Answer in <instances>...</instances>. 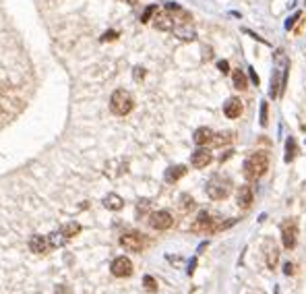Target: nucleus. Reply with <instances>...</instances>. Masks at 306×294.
Returning a JSON list of instances; mask_svg holds the SVG:
<instances>
[{
  "label": "nucleus",
  "mask_w": 306,
  "mask_h": 294,
  "mask_svg": "<svg viewBox=\"0 0 306 294\" xmlns=\"http://www.w3.org/2000/svg\"><path fill=\"white\" fill-rule=\"evenodd\" d=\"M248 73H250V79H252V81H255V83H257V85H259V77H257V75H255V73H252V71H248Z\"/></svg>",
  "instance_id": "473e14b6"
},
{
  "label": "nucleus",
  "mask_w": 306,
  "mask_h": 294,
  "mask_svg": "<svg viewBox=\"0 0 306 294\" xmlns=\"http://www.w3.org/2000/svg\"><path fill=\"white\" fill-rule=\"evenodd\" d=\"M29 249L33 251V253H46L48 249H52L50 238L48 236H41V234H36V236L29 240Z\"/></svg>",
  "instance_id": "f8f14e48"
},
{
  "label": "nucleus",
  "mask_w": 306,
  "mask_h": 294,
  "mask_svg": "<svg viewBox=\"0 0 306 294\" xmlns=\"http://www.w3.org/2000/svg\"><path fill=\"white\" fill-rule=\"evenodd\" d=\"M205 193L209 195V199H213V201H222V199L230 197V193H232V180L228 176L215 174L213 178H209Z\"/></svg>",
  "instance_id": "f03ea898"
},
{
  "label": "nucleus",
  "mask_w": 306,
  "mask_h": 294,
  "mask_svg": "<svg viewBox=\"0 0 306 294\" xmlns=\"http://www.w3.org/2000/svg\"><path fill=\"white\" fill-rule=\"evenodd\" d=\"M103 207H106V210H110V211H120L122 207H124V201H122L120 195L110 193V195L103 197Z\"/></svg>",
  "instance_id": "ddd939ff"
},
{
  "label": "nucleus",
  "mask_w": 306,
  "mask_h": 294,
  "mask_svg": "<svg viewBox=\"0 0 306 294\" xmlns=\"http://www.w3.org/2000/svg\"><path fill=\"white\" fill-rule=\"evenodd\" d=\"M155 13H157V6H147L145 13H143V17H141V21H143V23H149V19H153Z\"/></svg>",
  "instance_id": "a878e982"
},
{
  "label": "nucleus",
  "mask_w": 306,
  "mask_h": 294,
  "mask_svg": "<svg viewBox=\"0 0 306 294\" xmlns=\"http://www.w3.org/2000/svg\"><path fill=\"white\" fill-rule=\"evenodd\" d=\"M114 38H116V33H114V31H108L106 36H103V40H114Z\"/></svg>",
  "instance_id": "2f4dec72"
},
{
  "label": "nucleus",
  "mask_w": 306,
  "mask_h": 294,
  "mask_svg": "<svg viewBox=\"0 0 306 294\" xmlns=\"http://www.w3.org/2000/svg\"><path fill=\"white\" fill-rule=\"evenodd\" d=\"M261 125L263 126L269 125V106H267V102L261 104Z\"/></svg>",
  "instance_id": "393cba45"
},
{
  "label": "nucleus",
  "mask_w": 306,
  "mask_h": 294,
  "mask_svg": "<svg viewBox=\"0 0 306 294\" xmlns=\"http://www.w3.org/2000/svg\"><path fill=\"white\" fill-rule=\"evenodd\" d=\"M79 232H81V224H79V222H71V224H66V226L62 228V234H64L66 238L79 234Z\"/></svg>",
  "instance_id": "5701e85b"
},
{
  "label": "nucleus",
  "mask_w": 306,
  "mask_h": 294,
  "mask_svg": "<svg viewBox=\"0 0 306 294\" xmlns=\"http://www.w3.org/2000/svg\"><path fill=\"white\" fill-rule=\"evenodd\" d=\"M265 259H267V265L269 267H275L277 265L279 249L275 247V243H271V240H265Z\"/></svg>",
  "instance_id": "4468645a"
},
{
  "label": "nucleus",
  "mask_w": 306,
  "mask_h": 294,
  "mask_svg": "<svg viewBox=\"0 0 306 294\" xmlns=\"http://www.w3.org/2000/svg\"><path fill=\"white\" fill-rule=\"evenodd\" d=\"M178 207H180V211L182 213H188L192 207H195V199H192L190 195H180V201H178Z\"/></svg>",
  "instance_id": "412c9836"
},
{
  "label": "nucleus",
  "mask_w": 306,
  "mask_h": 294,
  "mask_svg": "<svg viewBox=\"0 0 306 294\" xmlns=\"http://www.w3.org/2000/svg\"><path fill=\"white\" fill-rule=\"evenodd\" d=\"M186 174V166H172L165 170V183H176V180H180L182 176Z\"/></svg>",
  "instance_id": "dca6fc26"
},
{
  "label": "nucleus",
  "mask_w": 306,
  "mask_h": 294,
  "mask_svg": "<svg viewBox=\"0 0 306 294\" xmlns=\"http://www.w3.org/2000/svg\"><path fill=\"white\" fill-rule=\"evenodd\" d=\"M232 133L230 131H224V133H217V135H213V145L215 147H222V145H228V143H232Z\"/></svg>",
  "instance_id": "4be33fe9"
},
{
  "label": "nucleus",
  "mask_w": 306,
  "mask_h": 294,
  "mask_svg": "<svg viewBox=\"0 0 306 294\" xmlns=\"http://www.w3.org/2000/svg\"><path fill=\"white\" fill-rule=\"evenodd\" d=\"M298 17H300V15H294V17H292V19H290V21H287V23H286V27H287V29H290V27H292V25L296 23V19H298Z\"/></svg>",
  "instance_id": "7c9ffc66"
},
{
  "label": "nucleus",
  "mask_w": 306,
  "mask_h": 294,
  "mask_svg": "<svg viewBox=\"0 0 306 294\" xmlns=\"http://www.w3.org/2000/svg\"><path fill=\"white\" fill-rule=\"evenodd\" d=\"M217 68H220V71H222L224 75H228V73H230V64L225 63V60H220V63H217Z\"/></svg>",
  "instance_id": "bb28decb"
},
{
  "label": "nucleus",
  "mask_w": 306,
  "mask_h": 294,
  "mask_svg": "<svg viewBox=\"0 0 306 294\" xmlns=\"http://www.w3.org/2000/svg\"><path fill=\"white\" fill-rule=\"evenodd\" d=\"M255 201V193H252L250 185H240V189L236 191V203H238L240 210H248Z\"/></svg>",
  "instance_id": "6e6552de"
},
{
  "label": "nucleus",
  "mask_w": 306,
  "mask_h": 294,
  "mask_svg": "<svg viewBox=\"0 0 306 294\" xmlns=\"http://www.w3.org/2000/svg\"><path fill=\"white\" fill-rule=\"evenodd\" d=\"M143 75H145V71H143L141 66H137L135 68V79H143Z\"/></svg>",
  "instance_id": "c85d7f7f"
},
{
  "label": "nucleus",
  "mask_w": 306,
  "mask_h": 294,
  "mask_svg": "<svg viewBox=\"0 0 306 294\" xmlns=\"http://www.w3.org/2000/svg\"><path fill=\"white\" fill-rule=\"evenodd\" d=\"M143 286L147 292H157V282H155V278H151V275H145L143 278Z\"/></svg>",
  "instance_id": "b1692460"
},
{
  "label": "nucleus",
  "mask_w": 306,
  "mask_h": 294,
  "mask_svg": "<svg viewBox=\"0 0 306 294\" xmlns=\"http://www.w3.org/2000/svg\"><path fill=\"white\" fill-rule=\"evenodd\" d=\"M192 141H195L199 147L211 143L213 141V131L209 126H199L197 131H195V135H192Z\"/></svg>",
  "instance_id": "9b49d317"
},
{
  "label": "nucleus",
  "mask_w": 306,
  "mask_h": 294,
  "mask_svg": "<svg viewBox=\"0 0 306 294\" xmlns=\"http://www.w3.org/2000/svg\"><path fill=\"white\" fill-rule=\"evenodd\" d=\"M284 273H286V275H292V273H294V263L287 261V263L284 265Z\"/></svg>",
  "instance_id": "cd10ccee"
},
{
  "label": "nucleus",
  "mask_w": 306,
  "mask_h": 294,
  "mask_svg": "<svg viewBox=\"0 0 306 294\" xmlns=\"http://www.w3.org/2000/svg\"><path fill=\"white\" fill-rule=\"evenodd\" d=\"M110 272H112V275H116V278H128V275L133 273V263H130L128 257H116L110 265Z\"/></svg>",
  "instance_id": "0eeeda50"
},
{
  "label": "nucleus",
  "mask_w": 306,
  "mask_h": 294,
  "mask_svg": "<svg viewBox=\"0 0 306 294\" xmlns=\"http://www.w3.org/2000/svg\"><path fill=\"white\" fill-rule=\"evenodd\" d=\"M153 25H155V29H160V31H174V19L170 15L153 17Z\"/></svg>",
  "instance_id": "2eb2a0df"
},
{
  "label": "nucleus",
  "mask_w": 306,
  "mask_h": 294,
  "mask_svg": "<svg viewBox=\"0 0 306 294\" xmlns=\"http://www.w3.org/2000/svg\"><path fill=\"white\" fill-rule=\"evenodd\" d=\"M296 155H298V143H296L294 137L286 141V162H292Z\"/></svg>",
  "instance_id": "aec40b11"
},
{
  "label": "nucleus",
  "mask_w": 306,
  "mask_h": 294,
  "mask_svg": "<svg viewBox=\"0 0 306 294\" xmlns=\"http://www.w3.org/2000/svg\"><path fill=\"white\" fill-rule=\"evenodd\" d=\"M267 168H269L267 153L255 151L252 155H248L246 162H244V176H246L248 180H259L267 172Z\"/></svg>",
  "instance_id": "f257e3e1"
},
{
  "label": "nucleus",
  "mask_w": 306,
  "mask_h": 294,
  "mask_svg": "<svg viewBox=\"0 0 306 294\" xmlns=\"http://www.w3.org/2000/svg\"><path fill=\"white\" fill-rule=\"evenodd\" d=\"M133 106H135L133 96H130L126 89H116V91L110 96V110L114 112L116 116H126V114H130Z\"/></svg>",
  "instance_id": "7ed1b4c3"
},
{
  "label": "nucleus",
  "mask_w": 306,
  "mask_h": 294,
  "mask_svg": "<svg viewBox=\"0 0 306 294\" xmlns=\"http://www.w3.org/2000/svg\"><path fill=\"white\" fill-rule=\"evenodd\" d=\"M224 114L228 118H238L242 114V102L238 98H230L224 102Z\"/></svg>",
  "instance_id": "9d476101"
},
{
  "label": "nucleus",
  "mask_w": 306,
  "mask_h": 294,
  "mask_svg": "<svg viewBox=\"0 0 306 294\" xmlns=\"http://www.w3.org/2000/svg\"><path fill=\"white\" fill-rule=\"evenodd\" d=\"M174 33L180 38V40H184V42H192L197 38V33L195 29L190 27V25H182V27H174Z\"/></svg>",
  "instance_id": "a211bd4d"
},
{
  "label": "nucleus",
  "mask_w": 306,
  "mask_h": 294,
  "mask_svg": "<svg viewBox=\"0 0 306 294\" xmlns=\"http://www.w3.org/2000/svg\"><path fill=\"white\" fill-rule=\"evenodd\" d=\"M120 247L126 251H133V253H141L145 247V238L139 232H126V234L120 236Z\"/></svg>",
  "instance_id": "20e7f679"
},
{
  "label": "nucleus",
  "mask_w": 306,
  "mask_h": 294,
  "mask_svg": "<svg viewBox=\"0 0 306 294\" xmlns=\"http://www.w3.org/2000/svg\"><path fill=\"white\" fill-rule=\"evenodd\" d=\"M195 265H197V259H192V261L188 263V270H186V272H188V275L195 273Z\"/></svg>",
  "instance_id": "c756f323"
},
{
  "label": "nucleus",
  "mask_w": 306,
  "mask_h": 294,
  "mask_svg": "<svg viewBox=\"0 0 306 294\" xmlns=\"http://www.w3.org/2000/svg\"><path fill=\"white\" fill-rule=\"evenodd\" d=\"M232 81H234V87L244 91L248 87V81H246V73L242 71V68H236V71L232 73Z\"/></svg>",
  "instance_id": "f3484780"
},
{
  "label": "nucleus",
  "mask_w": 306,
  "mask_h": 294,
  "mask_svg": "<svg viewBox=\"0 0 306 294\" xmlns=\"http://www.w3.org/2000/svg\"><path fill=\"white\" fill-rule=\"evenodd\" d=\"M15 100H8V98H2L0 96V114L2 116H13L17 112V106L13 104Z\"/></svg>",
  "instance_id": "6ab92c4d"
},
{
  "label": "nucleus",
  "mask_w": 306,
  "mask_h": 294,
  "mask_svg": "<svg viewBox=\"0 0 306 294\" xmlns=\"http://www.w3.org/2000/svg\"><path fill=\"white\" fill-rule=\"evenodd\" d=\"M282 243L286 249H294L298 243V226L296 222H284L282 224Z\"/></svg>",
  "instance_id": "423d86ee"
},
{
  "label": "nucleus",
  "mask_w": 306,
  "mask_h": 294,
  "mask_svg": "<svg viewBox=\"0 0 306 294\" xmlns=\"http://www.w3.org/2000/svg\"><path fill=\"white\" fill-rule=\"evenodd\" d=\"M211 160H213V155L209 149H205V147H201V149H197L190 155V164L195 168H207L209 164H211Z\"/></svg>",
  "instance_id": "1a4fd4ad"
},
{
  "label": "nucleus",
  "mask_w": 306,
  "mask_h": 294,
  "mask_svg": "<svg viewBox=\"0 0 306 294\" xmlns=\"http://www.w3.org/2000/svg\"><path fill=\"white\" fill-rule=\"evenodd\" d=\"M124 2H128V4H135V0H124Z\"/></svg>",
  "instance_id": "72a5a7b5"
},
{
  "label": "nucleus",
  "mask_w": 306,
  "mask_h": 294,
  "mask_svg": "<svg viewBox=\"0 0 306 294\" xmlns=\"http://www.w3.org/2000/svg\"><path fill=\"white\" fill-rule=\"evenodd\" d=\"M172 224H174L172 213L165 211V210L153 211V213L149 215V226H151L153 230H168V228H172Z\"/></svg>",
  "instance_id": "39448f33"
}]
</instances>
